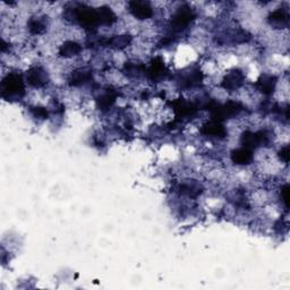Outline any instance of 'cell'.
Instances as JSON below:
<instances>
[{"mask_svg":"<svg viewBox=\"0 0 290 290\" xmlns=\"http://www.w3.org/2000/svg\"><path fill=\"white\" fill-rule=\"evenodd\" d=\"M275 85H277V82H275L274 76H271V75H264L260 78V81L257 82V88L263 94H272V92L274 91Z\"/></svg>","mask_w":290,"mask_h":290,"instance_id":"cell-12","label":"cell"},{"mask_svg":"<svg viewBox=\"0 0 290 290\" xmlns=\"http://www.w3.org/2000/svg\"><path fill=\"white\" fill-rule=\"evenodd\" d=\"M27 83L33 88H44L48 84L49 78L45 70L40 67H33L26 73Z\"/></svg>","mask_w":290,"mask_h":290,"instance_id":"cell-4","label":"cell"},{"mask_svg":"<svg viewBox=\"0 0 290 290\" xmlns=\"http://www.w3.org/2000/svg\"><path fill=\"white\" fill-rule=\"evenodd\" d=\"M148 74L150 78H152L153 81H156L159 80V78L164 77V75L167 74V69H166V66H164V63L162 62V59L156 58L153 60L151 66L149 68Z\"/></svg>","mask_w":290,"mask_h":290,"instance_id":"cell-10","label":"cell"},{"mask_svg":"<svg viewBox=\"0 0 290 290\" xmlns=\"http://www.w3.org/2000/svg\"><path fill=\"white\" fill-rule=\"evenodd\" d=\"M131 40H132V38L130 37V35L121 34V35H116V37H112L108 41V44L117 49H123V48H125V46H127L131 44Z\"/></svg>","mask_w":290,"mask_h":290,"instance_id":"cell-15","label":"cell"},{"mask_svg":"<svg viewBox=\"0 0 290 290\" xmlns=\"http://www.w3.org/2000/svg\"><path fill=\"white\" fill-rule=\"evenodd\" d=\"M33 112L38 118H42V119L48 117V112H46V110L45 108H34Z\"/></svg>","mask_w":290,"mask_h":290,"instance_id":"cell-19","label":"cell"},{"mask_svg":"<svg viewBox=\"0 0 290 290\" xmlns=\"http://www.w3.org/2000/svg\"><path fill=\"white\" fill-rule=\"evenodd\" d=\"M128 12L139 21H145L153 16V7L149 1H130L127 3Z\"/></svg>","mask_w":290,"mask_h":290,"instance_id":"cell-3","label":"cell"},{"mask_svg":"<svg viewBox=\"0 0 290 290\" xmlns=\"http://www.w3.org/2000/svg\"><path fill=\"white\" fill-rule=\"evenodd\" d=\"M96 14H98L99 24L101 25H112L116 22V15L112 12V9L110 7L102 6L96 8Z\"/></svg>","mask_w":290,"mask_h":290,"instance_id":"cell-11","label":"cell"},{"mask_svg":"<svg viewBox=\"0 0 290 290\" xmlns=\"http://www.w3.org/2000/svg\"><path fill=\"white\" fill-rule=\"evenodd\" d=\"M195 13L187 5H181L171 17V28L174 31H182L195 20Z\"/></svg>","mask_w":290,"mask_h":290,"instance_id":"cell-2","label":"cell"},{"mask_svg":"<svg viewBox=\"0 0 290 290\" xmlns=\"http://www.w3.org/2000/svg\"><path fill=\"white\" fill-rule=\"evenodd\" d=\"M243 81H244V75L242 74V71H231V73L225 75L223 82V87L225 89H230V91H232V89H237L241 88Z\"/></svg>","mask_w":290,"mask_h":290,"instance_id":"cell-6","label":"cell"},{"mask_svg":"<svg viewBox=\"0 0 290 290\" xmlns=\"http://www.w3.org/2000/svg\"><path fill=\"white\" fill-rule=\"evenodd\" d=\"M202 133L206 136H214V137H223L225 135V130L223 123L219 120L212 119L209 123L203 125Z\"/></svg>","mask_w":290,"mask_h":290,"instance_id":"cell-7","label":"cell"},{"mask_svg":"<svg viewBox=\"0 0 290 290\" xmlns=\"http://www.w3.org/2000/svg\"><path fill=\"white\" fill-rule=\"evenodd\" d=\"M82 51V46L75 41H66L63 45H60L59 55L64 58H71V57L77 56Z\"/></svg>","mask_w":290,"mask_h":290,"instance_id":"cell-9","label":"cell"},{"mask_svg":"<svg viewBox=\"0 0 290 290\" xmlns=\"http://www.w3.org/2000/svg\"><path fill=\"white\" fill-rule=\"evenodd\" d=\"M91 80V71L88 69H77L70 75V84L73 87H80Z\"/></svg>","mask_w":290,"mask_h":290,"instance_id":"cell-13","label":"cell"},{"mask_svg":"<svg viewBox=\"0 0 290 290\" xmlns=\"http://www.w3.org/2000/svg\"><path fill=\"white\" fill-rule=\"evenodd\" d=\"M281 199L282 202L285 203L286 207L289 206V187L288 185H285L284 187L281 188Z\"/></svg>","mask_w":290,"mask_h":290,"instance_id":"cell-17","label":"cell"},{"mask_svg":"<svg viewBox=\"0 0 290 290\" xmlns=\"http://www.w3.org/2000/svg\"><path fill=\"white\" fill-rule=\"evenodd\" d=\"M231 160L232 162L238 164V166H246L253 161V152L252 150L241 148L234 150L231 152Z\"/></svg>","mask_w":290,"mask_h":290,"instance_id":"cell-8","label":"cell"},{"mask_svg":"<svg viewBox=\"0 0 290 290\" xmlns=\"http://www.w3.org/2000/svg\"><path fill=\"white\" fill-rule=\"evenodd\" d=\"M114 102V96L112 94V93H106V94L101 95L98 100V105H99V108L103 110H108L112 108V106L113 105Z\"/></svg>","mask_w":290,"mask_h":290,"instance_id":"cell-16","label":"cell"},{"mask_svg":"<svg viewBox=\"0 0 290 290\" xmlns=\"http://www.w3.org/2000/svg\"><path fill=\"white\" fill-rule=\"evenodd\" d=\"M24 82L21 75L10 73L2 80L1 95L3 99L21 98L24 94Z\"/></svg>","mask_w":290,"mask_h":290,"instance_id":"cell-1","label":"cell"},{"mask_svg":"<svg viewBox=\"0 0 290 290\" xmlns=\"http://www.w3.org/2000/svg\"><path fill=\"white\" fill-rule=\"evenodd\" d=\"M279 155H280L279 156H280L281 161H284L285 163H288V161H289V146L286 145L285 148H282Z\"/></svg>","mask_w":290,"mask_h":290,"instance_id":"cell-18","label":"cell"},{"mask_svg":"<svg viewBox=\"0 0 290 290\" xmlns=\"http://www.w3.org/2000/svg\"><path fill=\"white\" fill-rule=\"evenodd\" d=\"M45 21H42L40 17H32V19L28 21V31L31 32L32 34L38 35L44 33L45 31Z\"/></svg>","mask_w":290,"mask_h":290,"instance_id":"cell-14","label":"cell"},{"mask_svg":"<svg viewBox=\"0 0 290 290\" xmlns=\"http://www.w3.org/2000/svg\"><path fill=\"white\" fill-rule=\"evenodd\" d=\"M268 23L275 28H287L289 24V13L287 8H277L268 15Z\"/></svg>","mask_w":290,"mask_h":290,"instance_id":"cell-5","label":"cell"}]
</instances>
